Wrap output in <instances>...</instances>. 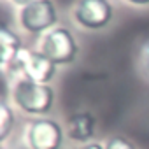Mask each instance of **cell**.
Here are the masks:
<instances>
[{
	"instance_id": "cell-7",
	"label": "cell",
	"mask_w": 149,
	"mask_h": 149,
	"mask_svg": "<svg viewBox=\"0 0 149 149\" xmlns=\"http://www.w3.org/2000/svg\"><path fill=\"white\" fill-rule=\"evenodd\" d=\"M95 133V118L90 112L72 114L68 121V137L77 142H88Z\"/></svg>"
},
{
	"instance_id": "cell-13",
	"label": "cell",
	"mask_w": 149,
	"mask_h": 149,
	"mask_svg": "<svg viewBox=\"0 0 149 149\" xmlns=\"http://www.w3.org/2000/svg\"><path fill=\"white\" fill-rule=\"evenodd\" d=\"M13 2L18 4V6H23V7H25V6H28L30 2H33V0H13Z\"/></svg>"
},
{
	"instance_id": "cell-10",
	"label": "cell",
	"mask_w": 149,
	"mask_h": 149,
	"mask_svg": "<svg viewBox=\"0 0 149 149\" xmlns=\"http://www.w3.org/2000/svg\"><path fill=\"white\" fill-rule=\"evenodd\" d=\"M105 149H135V146H133L128 139L118 135V137H112V139L107 140Z\"/></svg>"
},
{
	"instance_id": "cell-9",
	"label": "cell",
	"mask_w": 149,
	"mask_h": 149,
	"mask_svg": "<svg viewBox=\"0 0 149 149\" xmlns=\"http://www.w3.org/2000/svg\"><path fill=\"white\" fill-rule=\"evenodd\" d=\"M14 125V114L11 107L2 100L0 102V140H6Z\"/></svg>"
},
{
	"instance_id": "cell-1",
	"label": "cell",
	"mask_w": 149,
	"mask_h": 149,
	"mask_svg": "<svg viewBox=\"0 0 149 149\" xmlns=\"http://www.w3.org/2000/svg\"><path fill=\"white\" fill-rule=\"evenodd\" d=\"M16 105L28 114H47L54 102V91L47 84L21 79L14 86Z\"/></svg>"
},
{
	"instance_id": "cell-6",
	"label": "cell",
	"mask_w": 149,
	"mask_h": 149,
	"mask_svg": "<svg viewBox=\"0 0 149 149\" xmlns=\"http://www.w3.org/2000/svg\"><path fill=\"white\" fill-rule=\"evenodd\" d=\"M76 19L81 26L90 30L104 28L112 19V6L107 0H79Z\"/></svg>"
},
{
	"instance_id": "cell-11",
	"label": "cell",
	"mask_w": 149,
	"mask_h": 149,
	"mask_svg": "<svg viewBox=\"0 0 149 149\" xmlns=\"http://www.w3.org/2000/svg\"><path fill=\"white\" fill-rule=\"evenodd\" d=\"M81 149H105L102 144H97V142H93V144H86V146H83Z\"/></svg>"
},
{
	"instance_id": "cell-14",
	"label": "cell",
	"mask_w": 149,
	"mask_h": 149,
	"mask_svg": "<svg viewBox=\"0 0 149 149\" xmlns=\"http://www.w3.org/2000/svg\"><path fill=\"white\" fill-rule=\"evenodd\" d=\"M132 4H137V6H146V4H149V0H130Z\"/></svg>"
},
{
	"instance_id": "cell-3",
	"label": "cell",
	"mask_w": 149,
	"mask_h": 149,
	"mask_svg": "<svg viewBox=\"0 0 149 149\" xmlns=\"http://www.w3.org/2000/svg\"><path fill=\"white\" fill-rule=\"evenodd\" d=\"M40 53L56 65H67L76 60L77 44L74 35L67 28H54L44 37Z\"/></svg>"
},
{
	"instance_id": "cell-8",
	"label": "cell",
	"mask_w": 149,
	"mask_h": 149,
	"mask_svg": "<svg viewBox=\"0 0 149 149\" xmlns=\"http://www.w3.org/2000/svg\"><path fill=\"white\" fill-rule=\"evenodd\" d=\"M21 49L23 47L19 37L7 26H2V30H0V60H2V65L6 68H9L16 61Z\"/></svg>"
},
{
	"instance_id": "cell-2",
	"label": "cell",
	"mask_w": 149,
	"mask_h": 149,
	"mask_svg": "<svg viewBox=\"0 0 149 149\" xmlns=\"http://www.w3.org/2000/svg\"><path fill=\"white\" fill-rule=\"evenodd\" d=\"M14 74H23L26 81H33L39 84H47L56 74V63H53L47 56H44L40 51H28L21 49L16 61L9 67Z\"/></svg>"
},
{
	"instance_id": "cell-5",
	"label": "cell",
	"mask_w": 149,
	"mask_h": 149,
	"mask_svg": "<svg viewBox=\"0 0 149 149\" xmlns=\"http://www.w3.org/2000/svg\"><path fill=\"white\" fill-rule=\"evenodd\" d=\"M26 139L32 149H60L63 142V132L54 119L40 118L30 125Z\"/></svg>"
},
{
	"instance_id": "cell-12",
	"label": "cell",
	"mask_w": 149,
	"mask_h": 149,
	"mask_svg": "<svg viewBox=\"0 0 149 149\" xmlns=\"http://www.w3.org/2000/svg\"><path fill=\"white\" fill-rule=\"evenodd\" d=\"M144 63H146V67H147V70H149V44H147L146 49H144Z\"/></svg>"
},
{
	"instance_id": "cell-4",
	"label": "cell",
	"mask_w": 149,
	"mask_h": 149,
	"mask_svg": "<svg viewBox=\"0 0 149 149\" xmlns=\"http://www.w3.org/2000/svg\"><path fill=\"white\" fill-rule=\"evenodd\" d=\"M21 25L26 32L40 33L58 21V13L53 0H33L21 9Z\"/></svg>"
}]
</instances>
